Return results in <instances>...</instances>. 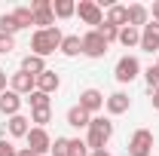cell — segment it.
Segmentation results:
<instances>
[{
	"mask_svg": "<svg viewBox=\"0 0 159 156\" xmlns=\"http://www.w3.org/2000/svg\"><path fill=\"white\" fill-rule=\"evenodd\" d=\"M147 21H150V9H147L144 3H132V6H129V25L141 31Z\"/></svg>",
	"mask_w": 159,
	"mask_h": 156,
	"instance_id": "2e32d148",
	"label": "cell"
},
{
	"mask_svg": "<svg viewBox=\"0 0 159 156\" xmlns=\"http://www.w3.org/2000/svg\"><path fill=\"white\" fill-rule=\"evenodd\" d=\"M9 89H12L16 95H31V92L37 89V77H31V74H25V71H16V74H9Z\"/></svg>",
	"mask_w": 159,
	"mask_h": 156,
	"instance_id": "9c48e42d",
	"label": "cell"
},
{
	"mask_svg": "<svg viewBox=\"0 0 159 156\" xmlns=\"http://www.w3.org/2000/svg\"><path fill=\"white\" fill-rule=\"evenodd\" d=\"M153 144H156V138L150 129H138L135 135L129 138V156H150L153 153Z\"/></svg>",
	"mask_w": 159,
	"mask_h": 156,
	"instance_id": "3957f363",
	"label": "cell"
},
{
	"mask_svg": "<svg viewBox=\"0 0 159 156\" xmlns=\"http://www.w3.org/2000/svg\"><path fill=\"white\" fill-rule=\"evenodd\" d=\"M31 12H34V25H37V31L55 28V16H52V0H34V3H31Z\"/></svg>",
	"mask_w": 159,
	"mask_h": 156,
	"instance_id": "8992f818",
	"label": "cell"
},
{
	"mask_svg": "<svg viewBox=\"0 0 159 156\" xmlns=\"http://www.w3.org/2000/svg\"><path fill=\"white\" fill-rule=\"evenodd\" d=\"M70 138H55L52 141V150H49V156H70Z\"/></svg>",
	"mask_w": 159,
	"mask_h": 156,
	"instance_id": "83f0119b",
	"label": "cell"
},
{
	"mask_svg": "<svg viewBox=\"0 0 159 156\" xmlns=\"http://www.w3.org/2000/svg\"><path fill=\"white\" fill-rule=\"evenodd\" d=\"M3 132H9L12 138H28V132H31V119H28V117H21V113H16V117H9V119H6Z\"/></svg>",
	"mask_w": 159,
	"mask_h": 156,
	"instance_id": "5bb4252c",
	"label": "cell"
},
{
	"mask_svg": "<svg viewBox=\"0 0 159 156\" xmlns=\"http://www.w3.org/2000/svg\"><path fill=\"white\" fill-rule=\"evenodd\" d=\"M21 71L31 74V77H40V74L46 71V58H40V55H31V52H28V55L21 58Z\"/></svg>",
	"mask_w": 159,
	"mask_h": 156,
	"instance_id": "ffe728a7",
	"label": "cell"
},
{
	"mask_svg": "<svg viewBox=\"0 0 159 156\" xmlns=\"http://www.w3.org/2000/svg\"><path fill=\"white\" fill-rule=\"evenodd\" d=\"M61 55H67V58H77V55H83V43H80L77 34H64V40H61Z\"/></svg>",
	"mask_w": 159,
	"mask_h": 156,
	"instance_id": "d6986e66",
	"label": "cell"
},
{
	"mask_svg": "<svg viewBox=\"0 0 159 156\" xmlns=\"http://www.w3.org/2000/svg\"><path fill=\"white\" fill-rule=\"evenodd\" d=\"M95 31H98L101 37H104V43H113V40H119V28H113V25H107V21H101V25L95 28Z\"/></svg>",
	"mask_w": 159,
	"mask_h": 156,
	"instance_id": "4316f807",
	"label": "cell"
},
{
	"mask_svg": "<svg viewBox=\"0 0 159 156\" xmlns=\"http://www.w3.org/2000/svg\"><path fill=\"white\" fill-rule=\"evenodd\" d=\"M150 95H153V98H150V101H153V107H156V110H159V89H153Z\"/></svg>",
	"mask_w": 159,
	"mask_h": 156,
	"instance_id": "e575fe53",
	"label": "cell"
},
{
	"mask_svg": "<svg viewBox=\"0 0 159 156\" xmlns=\"http://www.w3.org/2000/svg\"><path fill=\"white\" fill-rule=\"evenodd\" d=\"M141 49L144 52H159V21H147L141 28Z\"/></svg>",
	"mask_w": 159,
	"mask_h": 156,
	"instance_id": "8fae6325",
	"label": "cell"
},
{
	"mask_svg": "<svg viewBox=\"0 0 159 156\" xmlns=\"http://www.w3.org/2000/svg\"><path fill=\"white\" fill-rule=\"evenodd\" d=\"M6 83H9V77H6V71H0V92H6Z\"/></svg>",
	"mask_w": 159,
	"mask_h": 156,
	"instance_id": "d6a6232c",
	"label": "cell"
},
{
	"mask_svg": "<svg viewBox=\"0 0 159 156\" xmlns=\"http://www.w3.org/2000/svg\"><path fill=\"white\" fill-rule=\"evenodd\" d=\"M70 156H89V144L86 141H80V138H70Z\"/></svg>",
	"mask_w": 159,
	"mask_h": 156,
	"instance_id": "f1b7e54d",
	"label": "cell"
},
{
	"mask_svg": "<svg viewBox=\"0 0 159 156\" xmlns=\"http://www.w3.org/2000/svg\"><path fill=\"white\" fill-rule=\"evenodd\" d=\"M144 80H147L150 92H153V89H159V67H156V64H150V67L144 71Z\"/></svg>",
	"mask_w": 159,
	"mask_h": 156,
	"instance_id": "f546056e",
	"label": "cell"
},
{
	"mask_svg": "<svg viewBox=\"0 0 159 156\" xmlns=\"http://www.w3.org/2000/svg\"><path fill=\"white\" fill-rule=\"evenodd\" d=\"M58 86H61V77L55 74V71H43L37 77V92H46V95H52V92H58Z\"/></svg>",
	"mask_w": 159,
	"mask_h": 156,
	"instance_id": "9a60e30c",
	"label": "cell"
},
{
	"mask_svg": "<svg viewBox=\"0 0 159 156\" xmlns=\"http://www.w3.org/2000/svg\"><path fill=\"white\" fill-rule=\"evenodd\" d=\"M21 28H19V21L12 19V12H3L0 16V34H9V37H16Z\"/></svg>",
	"mask_w": 159,
	"mask_h": 156,
	"instance_id": "cb8c5ba5",
	"label": "cell"
},
{
	"mask_svg": "<svg viewBox=\"0 0 159 156\" xmlns=\"http://www.w3.org/2000/svg\"><path fill=\"white\" fill-rule=\"evenodd\" d=\"M16 49V37H9V34H0V55H9Z\"/></svg>",
	"mask_w": 159,
	"mask_h": 156,
	"instance_id": "4dcf8cb0",
	"label": "cell"
},
{
	"mask_svg": "<svg viewBox=\"0 0 159 156\" xmlns=\"http://www.w3.org/2000/svg\"><path fill=\"white\" fill-rule=\"evenodd\" d=\"M31 122L37 129H46V122H52V107H43V110H31Z\"/></svg>",
	"mask_w": 159,
	"mask_h": 156,
	"instance_id": "484cf974",
	"label": "cell"
},
{
	"mask_svg": "<svg viewBox=\"0 0 159 156\" xmlns=\"http://www.w3.org/2000/svg\"><path fill=\"white\" fill-rule=\"evenodd\" d=\"M28 150H34L37 156H49V150H52V138H49V132L31 126V132H28Z\"/></svg>",
	"mask_w": 159,
	"mask_h": 156,
	"instance_id": "ba28073f",
	"label": "cell"
},
{
	"mask_svg": "<svg viewBox=\"0 0 159 156\" xmlns=\"http://www.w3.org/2000/svg\"><path fill=\"white\" fill-rule=\"evenodd\" d=\"M80 107L95 117L101 107H104V92H98V89H83L80 92Z\"/></svg>",
	"mask_w": 159,
	"mask_h": 156,
	"instance_id": "30bf717a",
	"label": "cell"
},
{
	"mask_svg": "<svg viewBox=\"0 0 159 156\" xmlns=\"http://www.w3.org/2000/svg\"><path fill=\"white\" fill-rule=\"evenodd\" d=\"M119 43H122L125 49H132V46H141V31H138V28H132V25L119 28Z\"/></svg>",
	"mask_w": 159,
	"mask_h": 156,
	"instance_id": "7402d4cb",
	"label": "cell"
},
{
	"mask_svg": "<svg viewBox=\"0 0 159 156\" xmlns=\"http://www.w3.org/2000/svg\"><path fill=\"white\" fill-rule=\"evenodd\" d=\"M28 104H31V110H43V107H52V104H49V95H46V92H37V89H34V92L28 95Z\"/></svg>",
	"mask_w": 159,
	"mask_h": 156,
	"instance_id": "d4e9b609",
	"label": "cell"
},
{
	"mask_svg": "<svg viewBox=\"0 0 159 156\" xmlns=\"http://www.w3.org/2000/svg\"><path fill=\"white\" fill-rule=\"evenodd\" d=\"M12 19L19 21V28H31L34 25V12H31V6H19V9H12Z\"/></svg>",
	"mask_w": 159,
	"mask_h": 156,
	"instance_id": "603a6c76",
	"label": "cell"
},
{
	"mask_svg": "<svg viewBox=\"0 0 159 156\" xmlns=\"http://www.w3.org/2000/svg\"><path fill=\"white\" fill-rule=\"evenodd\" d=\"M104 21H107V25H113V28H125V25H129V6H119V3H113V6L107 9Z\"/></svg>",
	"mask_w": 159,
	"mask_h": 156,
	"instance_id": "e0dca14e",
	"label": "cell"
},
{
	"mask_svg": "<svg viewBox=\"0 0 159 156\" xmlns=\"http://www.w3.org/2000/svg\"><path fill=\"white\" fill-rule=\"evenodd\" d=\"M156 67H159V61H156Z\"/></svg>",
	"mask_w": 159,
	"mask_h": 156,
	"instance_id": "74e56055",
	"label": "cell"
},
{
	"mask_svg": "<svg viewBox=\"0 0 159 156\" xmlns=\"http://www.w3.org/2000/svg\"><path fill=\"white\" fill-rule=\"evenodd\" d=\"M77 16H80L83 25H92V31L104 21V12H101L98 0H80V3H77Z\"/></svg>",
	"mask_w": 159,
	"mask_h": 156,
	"instance_id": "52a82bcc",
	"label": "cell"
},
{
	"mask_svg": "<svg viewBox=\"0 0 159 156\" xmlns=\"http://www.w3.org/2000/svg\"><path fill=\"white\" fill-rule=\"evenodd\" d=\"M80 43H83V55L86 58H104L107 55V46H110V43H104V37L98 31H86L80 37Z\"/></svg>",
	"mask_w": 159,
	"mask_h": 156,
	"instance_id": "277c9868",
	"label": "cell"
},
{
	"mask_svg": "<svg viewBox=\"0 0 159 156\" xmlns=\"http://www.w3.org/2000/svg\"><path fill=\"white\" fill-rule=\"evenodd\" d=\"M89 156H110V153H107V150H92Z\"/></svg>",
	"mask_w": 159,
	"mask_h": 156,
	"instance_id": "8d00e7d4",
	"label": "cell"
},
{
	"mask_svg": "<svg viewBox=\"0 0 159 156\" xmlns=\"http://www.w3.org/2000/svg\"><path fill=\"white\" fill-rule=\"evenodd\" d=\"M19 156H37V153H34V150H28V147H21V150H19Z\"/></svg>",
	"mask_w": 159,
	"mask_h": 156,
	"instance_id": "d590c367",
	"label": "cell"
},
{
	"mask_svg": "<svg viewBox=\"0 0 159 156\" xmlns=\"http://www.w3.org/2000/svg\"><path fill=\"white\" fill-rule=\"evenodd\" d=\"M61 28H46V31H34V37H31V55H40V58H46V55H52V52H58L61 49Z\"/></svg>",
	"mask_w": 159,
	"mask_h": 156,
	"instance_id": "6da1fadb",
	"label": "cell"
},
{
	"mask_svg": "<svg viewBox=\"0 0 159 156\" xmlns=\"http://www.w3.org/2000/svg\"><path fill=\"white\" fill-rule=\"evenodd\" d=\"M0 156H19V147H12V141L0 138Z\"/></svg>",
	"mask_w": 159,
	"mask_h": 156,
	"instance_id": "1f68e13d",
	"label": "cell"
},
{
	"mask_svg": "<svg viewBox=\"0 0 159 156\" xmlns=\"http://www.w3.org/2000/svg\"><path fill=\"white\" fill-rule=\"evenodd\" d=\"M21 101H25V98H21V95H16L12 89L0 92V113H3V117H16V113L21 110Z\"/></svg>",
	"mask_w": 159,
	"mask_h": 156,
	"instance_id": "4fadbf2b",
	"label": "cell"
},
{
	"mask_svg": "<svg viewBox=\"0 0 159 156\" xmlns=\"http://www.w3.org/2000/svg\"><path fill=\"white\" fill-rule=\"evenodd\" d=\"M52 16H55V19H70V16H77V3H74V0H52Z\"/></svg>",
	"mask_w": 159,
	"mask_h": 156,
	"instance_id": "44dd1931",
	"label": "cell"
},
{
	"mask_svg": "<svg viewBox=\"0 0 159 156\" xmlns=\"http://www.w3.org/2000/svg\"><path fill=\"white\" fill-rule=\"evenodd\" d=\"M150 16H153V21H159V0L153 3V6H150Z\"/></svg>",
	"mask_w": 159,
	"mask_h": 156,
	"instance_id": "836d02e7",
	"label": "cell"
},
{
	"mask_svg": "<svg viewBox=\"0 0 159 156\" xmlns=\"http://www.w3.org/2000/svg\"><path fill=\"white\" fill-rule=\"evenodd\" d=\"M89 138H86V144H89V153L92 150H104L107 147V141L113 138V122L107 117H92V122H89Z\"/></svg>",
	"mask_w": 159,
	"mask_h": 156,
	"instance_id": "7a4b0ae2",
	"label": "cell"
},
{
	"mask_svg": "<svg viewBox=\"0 0 159 156\" xmlns=\"http://www.w3.org/2000/svg\"><path fill=\"white\" fill-rule=\"evenodd\" d=\"M141 74V61L138 55H122V58L116 61V67H113V77H116V83H132V80Z\"/></svg>",
	"mask_w": 159,
	"mask_h": 156,
	"instance_id": "5b68a950",
	"label": "cell"
},
{
	"mask_svg": "<svg viewBox=\"0 0 159 156\" xmlns=\"http://www.w3.org/2000/svg\"><path fill=\"white\" fill-rule=\"evenodd\" d=\"M104 107H107L110 117H119V113H125V110L132 107V98L125 95V92H113V95L104 98Z\"/></svg>",
	"mask_w": 159,
	"mask_h": 156,
	"instance_id": "7c38bea8",
	"label": "cell"
},
{
	"mask_svg": "<svg viewBox=\"0 0 159 156\" xmlns=\"http://www.w3.org/2000/svg\"><path fill=\"white\" fill-rule=\"evenodd\" d=\"M89 122H92V113H86L80 104H74L67 110V126L70 129H89Z\"/></svg>",
	"mask_w": 159,
	"mask_h": 156,
	"instance_id": "ac0fdd59",
	"label": "cell"
}]
</instances>
